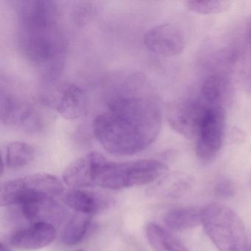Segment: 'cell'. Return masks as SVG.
<instances>
[{
  "mask_svg": "<svg viewBox=\"0 0 251 251\" xmlns=\"http://www.w3.org/2000/svg\"><path fill=\"white\" fill-rule=\"evenodd\" d=\"M104 100L103 108L94 120L93 131L107 152L134 155L156 140L162 126V102L146 75L133 73L118 77Z\"/></svg>",
  "mask_w": 251,
  "mask_h": 251,
  "instance_id": "cell-1",
  "label": "cell"
},
{
  "mask_svg": "<svg viewBox=\"0 0 251 251\" xmlns=\"http://www.w3.org/2000/svg\"><path fill=\"white\" fill-rule=\"evenodd\" d=\"M18 48L25 58L42 68L45 85L56 83L64 64L65 41L57 2H15Z\"/></svg>",
  "mask_w": 251,
  "mask_h": 251,
  "instance_id": "cell-2",
  "label": "cell"
},
{
  "mask_svg": "<svg viewBox=\"0 0 251 251\" xmlns=\"http://www.w3.org/2000/svg\"><path fill=\"white\" fill-rule=\"evenodd\" d=\"M202 225L219 251H248L245 224L232 208L212 202L202 208Z\"/></svg>",
  "mask_w": 251,
  "mask_h": 251,
  "instance_id": "cell-3",
  "label": "cell"
},
{
  "mask_svg": "<svg viewBox=\"0 0 251 251\" xmlns=\"http://www.w3.org/2000/svg\"><path fill=\"white\" fill-rule=\"evenodd\" d=\"M167 171V166L158 160L117 163L105 157L100 167L96 185L109 189L141 186L161 179Z\"/></svg>",
  "mask_w": 251,
  "mask_h": 251,
  "instance_id": "cell-4",
  "label": "cell"
},
{
  "mask_svg": "<svg viewBox=\"0 0 251 251\" xmlns=\"http://www.w3.org/2000/svg\"><path fill=\"white\" fill-rule=\"evenodd\" d=\"M64 192V185L52 175H30L5 182L0 190L2 206L52 202Z\"/></svg>",
  "mask_w": 251,
  "mask_h": 251,
  "instance_id": "cell-5",
  "label": "cell"
},
{
  "mask_svg": "<svg viewBox=\"0 0 251 251\" xmlns=\"http://www.w3.org/2000/svg\"><path fill=\"white\" fill-rule=\"evenodd\" d=\"M1 120L5 124L18 127L29 134L42 131L45 126L40 111L17 96L8 86L1 89Z\"/></svg>",
  "mask_w": 251,
  "mask_h": 251,
  "instance_id": "cell-6",
  "label": "cell"
},
{
  "mask_svg": "<svg viewBox=\"0 0 251 251\" xmlns=\"http://www.w3.org/2000/svg\"><path fill=\"white\" fill-rule=\"evenodd\" d=\"M226 130V108L209 107L196 138L195 152L201 162L208 164L220 153Z\"/></svg>",
  "mask_w": 251,
  "mask_h": 251,
  "instance_id": "cell-7",
  "label": "cell"
},
{
  "mask_svg": "<svg viewBox=\"0 0 251 251\" xmlns=\"http://www.w3.org/2000/svg\"><path fill=\"white\" fill-rule=\"evenodd\" d=\"M209 106L195 98H181L169 104L167 122L173 130L188 139H196Z\"/></svg>",
  "mask_w": 251,
  "mask_h": 251,
  "instance_id": "cell-8",
  "label": "cell"
},
{
  "mask_svg": "<svg viewBox=\"0 0 251 251\" xmlns=\"http://www.w3.org/2000/svg\"><path fill=\"white\" fill-rule=\"evenodd\" d=\"M50 92V94L45 95V104L55 110L64 119L77 120L86 114L88 97L80 86L69 83Z\"/></svg>",
  "mask_w": 251,
  "mask_h": 251,
  "instance_id": "cell-9",
  "label": "cell"
},
{
  "mask_svg": "<svg viewBox=\"0 0 251 251\" xmlns=\"http://www.w3.org/2000/svg\"><path fill=\"white\" fill-rule=\"evenodd\" d=\"M144 44L152 53L164 57H174L184 50L186 39L183 31L176 25L164 23L146 32Z\"/></svg>",
  "mask_w": 251,
  "mask_h": 251,
  "instance_id": "cell-10",
  "label": "cell"
},
{
  "mask_svg": "<svg viewBox=\"0 0 251 251\" xmlns=\"http://www.w3.org/2000/svg\"><path fill=\"white\" fill-rule=\"evenodd\" d=\"M56 236V230L52 224L41 220L14 232L10 243L14 248L22 251H36L48 246Z\"/></svg>",
  "mask_w": 251,
  "mask_h": 251,
  "instance_id": "cell-11",
  "label": "cell"
},
{
  "mask_svg": "<svg viewBox=\"0 0 251 251\" xmlns=\"http://www.w3.org/2000/svg\"><path fill=\"white\" fill-rule=\"evenodd\" d=\"M104 155L97 152H89L72 163L64 175V183L73 189H81L96 185L97 177Z\"/></svg>",
  "mask_w": 251,
  "mask_h": 251,
  "instance_id": "cell-12",
  "label": "cell"
},
{
  "mask_svg": "<svg viewBox=\"0 0 251 251\" xmlns=\"http://www.w3.org/2000/svg\"><path fill=\"white\" fill-rule=\"evenodd\" d=\"M62 201L76 212L91 216L105 211L111 203L105 195L81 189H73L63 194Z\"/></svg>",
  "mask_w": 251,
  "mask_h": 251,
  "instance_id": "cell-13",
  "label": "cell"
},
{
  "mask_svg": "<svg viewBox=\"0 0 251 251\" xmlns=\"http://www.w3.org/2000/svg\"><path fill=\"white\" fill-rule=\"evenodd\" d=\"M201 95L208 106L226 108L233 98V85L226 76L212 75L204 80L201 87Z\"/></svg>",
  "mask_w": 251,
  "mask_h": 251,
  "instance_id": "cell-14",
  "label": "cell"
},
{
  "mask_svg": "<svg viewBox=\"0 0 251 251\" xmlns=\"http://www.w3.org/2000/svg\"><path fill=\"white\" fill-rule=\"evenodd\" d=\"M193 176L184 173L166 174L154 186L152 193L163 199H178L189 193L195 186Z\"/></svg>",
  "mask_w": 251,
  "mask_h": 251,
  "instance_id": "cell-15",
  "label": "cell"
},
{
  "mask_svg": "<svg viewBox=\"0 0 251 251\" xmlns=\"http://www.w3.org/2000/svg\"><path fill=\"white\" fill-rule=\"evenodd\" d=\"M164 223L169 230L173 231L190 230L202 223V208L198 207L173 208L164 214Z\"/></svg>",
  "mask_w": 251,
  "mask_h": 251,
  "instance_id": "cell-16",
  "label": "cell"
},
{
  "mask_svg": "<svg viewBox=\"0 0 251 251\" xmlns=\"http://www.w3.org/2000/svg\"><path fill=\"white\" fill-rule=\"evenodd\" d=\"M146 236L154 251H189L171 232L155 223L146 226Z\"/></svg>",
  "mask_w": 251,
  "mask_h": 251,
  "instance_id": "cell-17",
  "label": "cell"
},
{
  "mask_svg": "<svg viewBox=\"0 0 251 251\" xmlns=\"http://www.w3.org/2000/svg\"><path fill=\"white\" fill-rule=\"evenodd\" d=\"M92 216L76 213L66 223L61 233V242L67 246L80 243L90 227Z\"/></svg>",
  "mask_w": 251,
  "mask_h": 251,
  "instance_id": "cell-18",
  "label": "cell"
},
{
  "mask_svg": "<svg viewBox=\"0 0 251 251\" xmlns=\"http://www.w3.org/2000/svg\"><path fill=\"white\" fill-rule=\"evenodd\" d=\"M34 149L28 144L11 142L7 145L2 164L5 163V166L11 169L21 168L30 164L34 158Z\"/></svg>",
  "mask_w": 251,
  "mask_h": 251,
  "instance_id": "cell-19",
  "label": "cell"
},
{
  "mask_svg": "<svg viewBox=\"0 0 251 251\" xmlns=\"http://www.w3.org/2000/svg\"><path fill=\"white\" fill-rule=\"evenodd\" d=\"M183 4L191 12L200 15L212 16L228 11L232 2L226 0H187Z\"/></svg>",
  "mask_w": 251,
  "mask_h": 251,
  "instance_id": "cell-20",
  "label": "cell"
},
{
  "mask_svg": "<svg viewBox=\"0 0 251 251\" xmlns=\"http://www.w3.org/2000/svg\"><path fill=\"white\" fill-rule=\"evenodd\" d=\"M214 191L217 198L227 200L233 198L236 190L234 183L231 180L223 178L217 182Z\"/></svg>",
  "mask_w": 251,
  "mask_h": 251,
  "instance_id": "cell-21",
  "label": "cell"
},
{
  "mask_svg": "<svg viewBox=\"0 0 251 251\" xmlns=\"http://www.w3.org/2000/svg\"><path fill=\"white\" fill-rule=\"evenodd\" d=\"M80 8L77 9V18L78 20H81L82 18L86 19L85 17H91V16L93 14L94 8L92 5H89L87 4L86 5H80Z\"/></svg>",
  "mask_w": 251,
  "mask_h": 251,
  "instance_id": "cell-22",
  "label": "cell"
},
{
  "mask_svg": "<svg viewBox=\"0 0 251 251\" xmlns=\"http://www.w3.org/2000/svg\"><path fill=\"white\" fill-rule=\"evenodd\" d=\"M247 33H248V39H249L250 43L251 45V14L248 19L247 22Z\"/></svg>",
  "mask_w": 251,
  "mask_h": 251,
  "instance_id": "cell-23",
  "label": "cell"
},
{
  "mask_svg": "<svg viewBox=\"0 0 251 251\" xmlns=\"http://www.w3.org/2000/svg\"><path fill=\"white\" fill-rule=\"evenodd\" d=\"M0 251H11V250L8 248L7 245L5 244L1 243V246H0Z\"/></svg>",
  "mask_w": 251,
  "mask_h": 251,
  "instance_id": "cell-24",
  "label": "cell"
},
{
  "mask_svg": "<svg viewBox=\"0 0 251 251\" xmlns=\"http://www.w3.org/2000/svg\"><path fill=\"white\" fill-rule=\"evenodd\" d=\"M248 251H251V245H249V250H248Z\"/></svg>",
  "mask_w": 251,
  "mask_h": 251,
  "instance_id": "cell-25",
  "label": "cell"
},
{
  "mask_svg": "<svg viewBox=\"0 0 251 251\" xmlns=\"http://www.w3.org/2000/svg\"><path fill=\"white\" fill-rule=\"evenodd\" d=\"M82 251V250H79V251Z\"/></svg>",
  "mask_w": 251,
  "mask_h": 251,
  "instance_id": "cell-26",
  "label": "cell"
}]
</instances>
